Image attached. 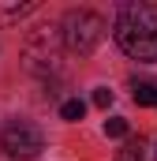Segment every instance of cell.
I'll return each mask as SVG.
<instances>
[{
    "label": "cell",
    "mask_w": 157,
    "mask_h": 161,
    "mask_svg": "<svg viewBox=\"0 0 157 161\" xmlns=\"http://www.w3.org/2000/svg\"><path fill=\"white\" fill-rule=\"evenodd\" d=\"M116 45L131 60H157V4L135 0L116 11Z\"/></svg>",
    "instance_id": "obj_1"
},
{
    "label": "cell",
    "mask_w": 157,
    "mask_h": 161,
    "mask_svg": "<svg viewBox=\"0 0 157 161\" xmlns=\"http://www.w3.org/2000/svg\"><path fill=\"white\" fill-rule=\"evenodd\" d=\"M60 38L68 41V45H71L75 53H94V49H97V41L105 38V19H101L97 11H90V8L68 11Z\"/></svg>",
    "instance_id": "obj_2"
},
{
    "label": "cell",
    "mask_w": 157,
    "mask_h": 161,
    "mask_svg": "<svg viewBox=\"0 0 157 161\" xmlns=\"http://www.w3.org/2000/svg\"><path fill=\"white\" fill-rule=\"evenodd\" d=\"M0 146H4V154L11 161H30L45 150V135L30 120H11L4 127V135H0Z\"/></svg>",
    "instance_id": "obj_3"
},
{
    "label": "cell",
    "mask_w": 157,
    "mask_h": 161,
    "mask_svg": "<svg viewBox=\"0 0 157 161\" xmlns=\"http://www.w3.org/2000/svg\"><path fill=\"white\" fill-rule=\"evenodd\" d=\"M60 45H64V38L52 30V26H45V30H38L34 38L26 41V68L30 71H56L60 68Z\"/></svg>",
    "instance_id": "obj_4"
},
{
    "label": "cell",
    "mask_w": 157,
    "mask_h": 161,
    "mask_svg": "<svg viewBox=\"0 0 157 161\" xmlns=\"http://www.w3.org/2000/svg\"><path fill=\"white\" fill-rule=\"evenodd\" d=\"M131 97H135V105H154V97H157V86L154 82H135V86H131Z\"/></svg>",
    "instance_id": "obj_5"
},
{
    "label": "cell",
    "mask_w": 157,
    "mask_h": 161,
    "mask_svg": "<svg viewBox=\"0 0 157 161\" xmlns=\"http://www.w3.org/2000/svg\"><path fill=\"white\" fill-rule=\"evenodd\" d=\"M60 116H64L68 124L82 120V116H86V101H82V97H71V101H64V105H60Z\"/></svg>",
    "instance_id": "obj_6"
},
{
    "label": "cell",
    "mask_w": 157,
    "mask_h": 161,
    "mask_svg": "<svg viewBox=\"0 0 157 161\" xmlns=\"http://www.w3.org/2000/svg\"><path fill=\"white\" fill-rule=\"evenodd\" d=\"M105 135H109V139H123V135H127V120H123V116L105 120Z\"/></svg>",
    "instance_id": "obj_7"
},
{
    "label": "cell",
    "mask_w": 157,
    "mask_h": 161,
    "mask_svg": "<svg viewBox=\"0 0 157 161\" xmlns=\"http://www.w3.org/2000/svg\"><path fill=\"white\" fill-rule=\"evenodd\" d=\"M94 105H97V109H109V105H112V90H109V86H97V90H94Z\"/></svg>",
    "instance_id": "obj_8"
},
{
    "label": "cell",
    "mask_w": 157,
    "mask_h": 161,
    "mask_svg": "<svg viewBox=\"0 0 157 161\" xmlns=\"http://www.w3.org/2000/svg\"><path fill=\"white\" fill-rule=\"evenodd\" d=\"M116 161H142V150L131 142V146H123V150H120V158H116Z\"/></svg>",
    "instance_id": "obj_9"
},
{
    "label": "cell",
    "mask_w": 157,
    "mask_h": 161,
    "mask_svg": "<svg viewBox=\"0 0 157 161\" xmlns=\"http://www.w3.org/2000/svg\"><path fill=\"white\" fill-rule=\"evenodd\" d=\"M154 105H157V97H154Z\"/></svg>",
    "instance_id": "obj_10"
}]
</instances>
